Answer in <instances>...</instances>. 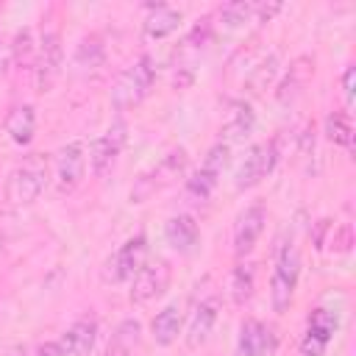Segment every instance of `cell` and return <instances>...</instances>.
Wrapping results in <instances>:
<instances>
[{"instance_id":"6da1fadb","label":"cell","mask_w":356,"mask_h":356,"mask_svg":"<svg viewBox=\"0 0 356 356\" xmlns=\"http://www.w3.org/2000/svg\"><path fill=\"white\" fill-rule=\"evenodd\" d=\"M50 181V161L42 153L25 156L6 178V200L11 206H31Z\"/></svg>"},{"instance_id":"7a4b0ae2","label":"cell","mask_w":356,"mask_h":356,"mask_svg":"<svg viewBox=\"0 0 356 356\" xmlns=\"http://www.w3.org/2000/svg\"><path fill=\"white\" fill-rule=\"evenodd\" d=\"M186 164H189V153H186L184 147H172L170 153H164L150 170H145V172L134 181L128 200H131V203H145V200H150L156 192L172 186V184L186 172Z\"/></svg>"},{"instance_id":"3957f363","label":"cell","mask_w":356,"mask_h":356,"mask_svg":"<svg viewBox=\"0 0 356 356\" xmlns=\"http://www.w3.org/2000/svg\"><path fill=\"white\" fill-rule=\"evenodd\" d=\"M298 275H300V253L289 239V242L278 245L275 267H273V278H270V303H273L275 314L289 312L295 286H298Z\"/></svg>"},{"instance_id":"277c9868","label":"cell","mask_w":356,"mask_h":356,"mask_svg":"<svg viewBox=\"0 0 356 356\" xmlns=\"http://www.w3.org/2000/svg\"><path fill=\"white\" fill-rule=\"evenodd\" d=\"M153 81H156L153 58H150V56H142V58L134 61L128 70H122L120 78L114 81V89H111V106H114L117 111H128V108L139 106V103L150 95Z\"/></svg>"},{"instance_id":"5b68a950","label":"cell","mask_w":356,"mask_h":356,"mask_svg":"<svg viewBox=\"0 0 356 356\" xmlns=\"http://www.w3.org/2000/svg\"><path fill=\"white\" fill-rule=\"evenodd\" d=\"M147 261V239L145 234H136L131 239H125L103 264V281L106 284H122L128 278H134Z\"/></svg>"},{"instance_id":"8992f818","label":"cell","mask_w":356,"mask_h":356,"mask_svg":"<svg viewBox=\"0 0 356 356\" xmlns=\"http://www.w3.org/2000/svg\"><path fill=\"white\" fill-rule=\"evenodd\" d=\"M170 278H172V270L164 259L145 261V267L131 278V289H128L131 303L142 306V303H150L153 298L164 295L167 286H170Z\"/></svg>"},{"instance_id":"52a82bcc","label":"cell","mask_w":356,"mask_h":356,"mask_svg":"<svg viewBox=\"0 0 356 356\" xmlns=\"http://www.w3.org/2000/svg\"><path fill=\"white\" fill-rule=\"evenodd\" d=\"M122 147H125V122L114 120L103 136L89 142V167H92V172L97 178H103L117 164V156L122 153Z\"/></svg>"},{"instance_id":"ba28073f","label":"cell","mask_w":356,"mask_h":356,"mask_svg":"<svg viewBox=\"0 0 356 356\" xmlns=\"http://www.w3.org/2000/svg\"><path fill=\"white\" fill-rule=\"evenodd\" d=\"M61 56H64V50H61L58 31L42 33V42L36 47V61H33L36 64V89L39 92H50L53 83L58 81V75H61Z\"/></svg>"},{"instance_id":"9c48e42d","label":"cell","mask_w":356,"mask_h":356,"mask_svg":"<svg viewBox=\"0 0 356 356\" xmlns=\"http://www.w3.org/2000/svg\"><path fill=\"white\" fill-rule=\"evenodd\" d=\"M86 172V150L81 142H70L56 153V189L58 195H70L81 186Z\"/></svg>"},{"instance_id":"30bf717a","label":"cell","mask_w":356,"mask_h":356,"mask_svg":"<svg viewBox=\"0 0 356 356\" xmlns=\"http://www.w3.org/2000/svg\"><path fill=\"white\" fill-rule=\"evenodd\" d=\"M339 320L331 309H314L306 320V334L300 339V353L303 356H323L331 337L337 334Z\"/></svg>"},{"instance_id":"8fae6325","label":"cell","mask_w":356,"mask_h":356,"mask_svg":"<svg viewBox=\"0 0 356 356\" xmlns=\"http://www.w3.org/2000/svg\"><path fill=\"white\" fill-rule=\"evenodd\" d=\"M236 348H239V356H273L278 348V334L273 325L250 317L239 325Z\"/></svg>"},{"instance_id":"7c38bea8","label":"cell","mask_w":356,"mask_h":356,"mask_svg":"<svg viewBox=\"0 0 356 356\" xmlns=\"http://www.w3.org/2000/svg\"><path fill=\"white\" fill-rule=\"evenodd\" d=\"M264 222H267V211H264L261 203L248 206L236 217V225H234V253L239 259H245L256 248V242H259V236L264 231Z\"/></svg>"},{"instance_id":"4fadbf2b","label":"cell","mask_w":356,"mask_h":356,"mask_svg":"<svg viewBox=\"0 0 356 356\" xmlns=\"http://www.w3.org/2000/svg\"><path fill=\"white\" fill-rule=\"evenodd\" d=\"M217 317H220V298H217V295L203 298V300L195 306L192 317H189V325H186V348H192V350L200 348V345L209 339V334H211Z\"/></svg>"},{"instance_id":"5bb4252c","label":"cell","mask_w":356,"mask_h":356,"mask_svg":"<svg viewBox=\"0 0 356 356\" xmlns=\"http://www.w3.org/2000/svg\"><path fill=\"white\" fill-rule=\"evenodd\" d=\"M312 75H314V58H312V56H298V58L289 64L286 75L278 81V86H275V100H278L281 106L295 103Z\"/></svg>"},{"instance_id":"9a60e30c","label":"cell","mask_w":356,"mask_h":356,"mask_svg":"<svg viewBox=\"0 0 356 356\" xmlns=\"http://www.w3.org/2000/svg\"><path fill=\"white\" fill-rule=\"evenodd\" d=\"M164 239L172 250H178L181 256H189V253H195V248L200 242V228L192 214H175L164 225Z\"/></svg>"},{"instance_id":"2e32d148","label":"cell","mask_w":356,"mask_h":356,"mask_svg":"<svg viewBox=\"0 0 356 356\" xmlns=\"http://www.w3.org/2000/svg\"><path fill=\"white\" fill-rule=\"evenodd\" d=\"M97 339V320L95 317H81L75 320L58 339V348L64 356H86L95 348Z\"/></svg>"},{"instance_id":"e0dca14e","label":"cell","mask_w":356,"mask_h":356,"mask_svg":"<svg viewBox=\"0 0 356 356\" xmlns=\"http://www.w3.org/2000/svg\"><path fill=\"white\" fill-rule=\"evenodd\" d=\"M181 325H184V314H181V306L178 303H170L164 306L161 312H156V317L150 320V334H153V342L167 348L178 339L181 334Z\"/></svg>"},{"instance_id":"ac0fdd59","label":"cell","mask_w":356,"mask_h":356,"mask_svg":"<svg viewBox=\"0 0 356 356\" xmlns=\"http://www.w3.org/2000/svg\"><path fill=\"white\" fill-rule=\"evenodd\" d=\"M253 125H256V114H253L250 103L234 100L231 108H228V114H225V120H222L220 134H222L228 142H236V139H245V136L253 131ZM228 142H225V145H228Z\"/></svg>"},{"instance_id":"d6986e66","label":"cell","mask_w":356,"mask_h":356,"mask_svg":"<svg viewBox=\"0 0 356 356\" xmlns=\"http://www.w3.org/2000/svg\"><path fill=\"white\" fill-rule=\"evenodd\" d=\"M8 139L14 145H28L33 139V131H36V114H33V106L31 103H19L14 106L8 114H6V122H3Z\"/></svg>"},{"instance_id":"ffe728a7","label":"cell","mask_w":356,"mask_h":356,"mask_svg":"<svg viewBox=\"0 0 356 356\" xmlns=\"http://www.w3.org/2000/svg\"><path fill=\"white\" fill-rule=\"evenodd\" d=\"M178 25H181V11H175V8L164 6V3L150 6V14H147L145 22H142L145 36H150V39H164V36L175 33Z\"/></svg>"},{"instance_id":"44dd1931","label":"cell","mask_w":356,"mask_h":356,"mask_svg":"<svg viewBox=\"0 0 356 356\" xmlns=\"http://www.w3.org/2000/svg\"><path fill=\"white\" fill-rule=\"evenodd\" d=\"M253 286H256V267L250 261H239L234 270H231V278H228V292H231V300L236 306H245L250 298H253Z\"/></svg>"},{"instance_id":"7402d4cb","label":"cell","mask_w":356,"mask_h":356,"mask_svg":"<svg viewBox=\"0 0 356 356\" xmlns=\"http://www.w3.org/2000/svg\"><path fill=\"white\" fill-rule=\"evenodd\" d=\"M139 337H142V325L136 320H122L111 337V345H108V353L106 356H131L134 348L139 345Z\"/></svg>"},{"instance_id":"603a6c76","label":"cell","mask_w":356,"mask_h":356,"mask_svg":"<svg viewBox=\"0 0 356 356\" xmlns=\"http://www.w3.org/2000/svg\"><path fill=\"white\" fill-rule=\"evenodd\" d=\"M278 67H281L278 53H267V56L250 70V75H248V92H250V95H261V92L275 81Z\"/></svg>"},{"instance_id":"cb8c5ba5","label":"cell","mask_w":356,"mask_h":356,"mask_svg":"<svg viewBox=\"0 0 356 356\" xmlns=\"http://www.w3.org/2000/svg\"><path fill=\"white\" fill-rule=\"evenodd\" d=\"M325 136L334 145L350 147L353 145V125H350V114L348 111H331L325 117Z\"/></svg>"},{"instance_id":"d4e9b609","label":"cell","mask_w":356,"mask_h":356,"mask_svg":"<svg viewBox=\"0 0 356 356\" xmlns=\"http://www.w3.org/2000/svg\"><path fill=\"white\" fill-rule=\"evenodd\" d=\"M217 181H220V175H214V172L197 167V170L186 178V195H189L192 200H209L211 192L217 189Z\"/></svg>"},{"instance_id":"484cf974","label":"cell","mask_w":356,"mask_h":356,"mask_svg":"<svg viewBox=\"0 0 356 356\" xmlns=\"http://www.w3.org/2000/svg\"><path fill=\"white\" fill-rule=\"evenodd\" d=\"M33 53H36V44H33V33L28 28H22L17 36H14V44H11V61L22 70V67H31L33 64Z\"/></svg>"},{"instance_id":"4316f807","label":"cell","mask_w":356,"mask_h":356,"mask_svg":"<svg viewBox=\"0 0 356 356\" xmlns=\"http://www.w3.org/2000/svg\"><path fill=\"white\" fill-rule=\"evenodd\" d=\"M250 17H256V3H248V0H234V3H225L220 8V19L228 25V28H236L242 22H248Z\"/></svg>"},{"instance_id":"83f0119b","label":"cell","mask_w":356,"mask_h":356,"mask_svg":"<svg viewBox=\"0 0 356 356\" xmlns=\"http://www.w3.org/2000/svg\"><path fill=\"white\" fill-rule=\"evenodd\" d=\"M103 61V44L97 36H83L78 50H75V64L83 67V70H92Z\"/></svg>"},{"instance_id":"f1b7e54d","label":"cell","mask_w":356,"mask_h":356,"mask_svg":"<svg viewBox=\"0 0 356 356\" xmlns=\"http://www.w3.org/2000/svg\"><path fill=\"white\" fill-rule=\"evenodd\" d=\"M211 36H214V25H211V17H203V19H197V22L192 25V31L186 33L184 44H189V47L200 50V47H206V44L211 42Z\"/></svg>"},{"instance_id":"f546056e","label":"cell","mask_w":356,"mask_h":356,"mask_svg":"<svg viewBox=\"0 0 356 356\" xmlns=\"http://www.w3.org/2000/svg\"><path fill=\"white\" fill-rule=\"evenodd\" d=\"M350 245H353V228H350V222H342V225L334 228V234H331V250L348 253Z\"/></svg>"},{"instance_id":"4dcf8cb0","label":"cell","mask_w":356,"mask_h":356,"mask_svg":"<svg viewBox=\"0 0 356 356\" xmlns=\"http://www.w3.org/2000/svg\"><path fill=\"white\" fill-rule=\"evenodd\" d=\"M353 86H356V67H348V70L342 72V92H345L348 108L353 106Z\"/></svg>"},{"instance_id":"1f68e13d","label":"cell","mask_w":356,"mask_h":356,"mask_svg":"<svg viewBox=\"0 0 356 356\" xmlns=\"http://www.w3.org/2000/svg\"><path fill=\"white\" fill-rule=\"evenodd\" d=\"M36 356H64V353H61L58 342H44V345L36 350Z\"/></svg>"}]
</instances>
